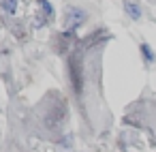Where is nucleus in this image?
Here are the masks:
<instances>
[{
    "label": "nucleus",
    "mask_w": 156,
    "mask_h": 152,
    "mask_svg": "<svg viewBox=\"0 0 156 152\" xmlns=\"http://www.w3.org/2000/svg\"><path fill=\"white\" fill-rule=\"evenodd\" d=\"M83 22H86V13L81 9H77V7H69L66 9V26L69 28H77Z\"/></svg>",
    "instance_id": "1"
},
{
    "label": "nucleus",
    "mask_w": 156,
    "mask_h": 152,
    "mask_svg": "<svg viewBox=\"0 0 156 152\" xmlns=\"http://www.w3.org/2000/svg\"><path fill=\"white\" fill-rule=\"evenodd\" d=\"M124 11H126V15L130 17V20H141V7L135 2V0H124Z\"/></svg>",
    "instance_id": "2"
},
{
    "label": "nucleus",
    "mask_w": 156,
    "mask_h": 152,
    "mask_svg": "<svg viewBox=\"0 0 156 152\" xmlns=\"http://www.w3.org/2000/svg\"><path fill=\"white\" fill-rule=\"evenodd\" d=\"M139 49H141V56L145 58V62H154V58H156V56H154V52H152V47H150L147 43H141V47H139Z\"/></svg>",
    "instance_id": "3"
},
{
    "label": "nucleus",
    "mask_w": 156,
    "mask_h": 152,
    "mask_svg": "<svg viewBox=\"0 0 156 152\" xmlns=\"http://www.w3.org/2000/svg\"><path fill=\"white\" fill-rule=\"evenodd\" d=\"M5 7H7V11L13 15V13H15V9H17V0H7V2H5Z\"/></svg>",
    "instance_id": "4"
}]
</instances>
